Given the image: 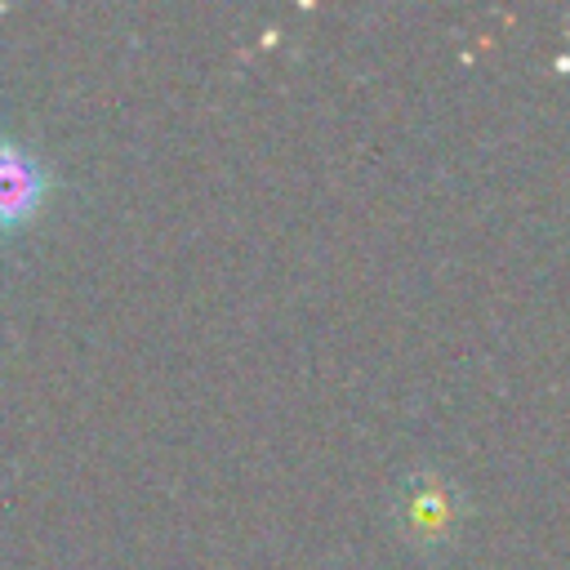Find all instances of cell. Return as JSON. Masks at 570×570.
<instances>
[{"label": "cell", "instance_id": "obj_1", "mask_svg": "<svg viewBox=\"0 0 570 570\" xmlns=\"http://www.w3.org/2000/svg\"><path fill=\"white\" fill-rule=\"evenodd\" d=\"M49 191V169L36 151L13 138H0V227L22 223Z\"/></svg>", "mask_w": 570, "mask_h": 570}]
</instances>
